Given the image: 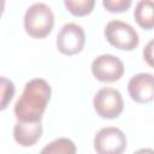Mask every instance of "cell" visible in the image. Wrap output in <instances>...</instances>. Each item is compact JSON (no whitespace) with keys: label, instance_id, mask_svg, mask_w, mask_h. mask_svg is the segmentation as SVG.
<instances>
[{"label":"cell","instance_id":"obj_3","mask_svg":"<svg viewBox=\"0 0 154 154\" xmlns=\"http://www.w3.org/2000/svg\"><path fill=\"white\" fill-rule=\"evenodd\" d=\"M103 34L107 42L120 51H134L140 43L137 31L129 23L123 20L116 19L108 22Z\"/></svg>","mask_w":154,"mask_h":154},{"label":"cell","instance_id":"obj_8","mask_svg":"<svg viewBox=\"0 0 154 154\" xmlns=\"http://www.w3.org/2000/svg\"><path fill=\"white\" fill-rule=\"evenodd\" d=\"M128 93L137 103H149L154 99V77L149 72L134 75L128 83Z\"/></svg>","mask_w":154,"mask_h":154},{"label":"cell","instance_id":"obj_9","mask_svg":"<svg viewBox=\"0 0 154 154\" xmlns=\"http://www.w3.org/2000/svg\"><path fill=\"white\" fill-rule=\"evenodd\" d=\"M43 128L41 122H19L14 124L13 138L22 147L34 146L42 135Z\"/></svg>","mask_w":154,"mask_h":154},{"label":"cell","instance_id":"obj_16","mask_svg":"<svg viewBox=\"0 0 154 154\" xmlns=\"http://www.w3.org/2000/svg\"><path fill=\"white\" fill-rule=\"evenodd\" d=\"M134 154H154L152 148H141L138 150H136Z\"/></svg>","mask_w":154,"mask_h":154},{"label":"cell","instance_id":"obj_10","mask_svg":"<svg viewBox=\"0 0 154 154\" xmlns=\"http://www.w3.org/2000/svg\"><path fill=\"white\" fill-rule=\"evenodd\" d=\"M154 5L150 0H142L136 4L134 17L138 26L144 30H150L154 26Z\"/></svg>","mask_w":154,"mask_h":154},{"label":"cell","instance_id":"obj_17","mask_svg":"<svg viewBox=\"0 0 154 154\" xmlns=\"http://www.w3.org/2000/svg\"><path fill=\"white\" fill-rule=\"evenodd\" d=\"M5 5H6V2H5L4 0H0V17H1V16H2V13H4Z\"/></svg>","mask_w":154,"mask_h":154},{"label":"cell","instance_id":"obj_11","mask_svg":"<svg viewBox=\"0 0 154 154\" xmlns=\"http://www.w3.org/2000/svg\"><path fill=\"white\" fill-rule=\"evenodd\" d=\"M77 148L73 141L66 137H60L53 140L48 144H46L40 154H76Z\"/></svg>","mask_w":154,"mask_h":154},{"label":"cell","instance_id":"obj_4","mask_svg":"<svg viewBox=\"0 0 154 154\" xmlns=\"http://www.w3.org/2000/svg\"><path fill=\"white\" fill-rule=\"evenodd\" d=\"M93 106L99 117L103 119H114L122 114L124 100L118 89L105 87L94 95Z\"/></svg>","mask_w":154,"mask_h":154},{"label":"cell","instance_id":"obj_15","mask_svg":"<svg viewBox=\"0 0 154 154\" xmlns=\"http://www.w3.org/2000/svg\"><path fill=\"white\" fill-rule=\"evenodd\" d=\"M153 41H149L148 45L146 46V48L143 49V58L144 60L148 63L149 66H153V54H152V51H153Z\"/></svg>","mask_w":154,"mask_h":154},{"label":"cell","instance_id":"obj_12","mask_svg":"<svg viewBox=\"0 0 154 154\" xmlns=\"http://www.w3.org/2000/svg\"><path fill=\"white\" fill-rule=\"evenodd\" d=\"M65 7L75 17H84L91 13L95 1L94 0H65Z\"/></svg>","mask_w":154,"mask_h":154},{"label":"cell","instance_id":"obj_14","mask_svg":"<svg viewBox=\"0 0 154 154\" xmlns=\"http://www.w3.org/2000/svg\"><path fill=\"white\" fill-rule=\"evenodd\" d=\"M132 5L131 0H103L102 6L111 13H120L128 11Z\"/></svg>","mask_w":154,"mask_h":154},{"label":"cell","instance_id":"obj_6","mask_svg":"<svg viewBox=\"0 0 154 154\" xmlns=\"http://www.w3.org/2000/svg\"><path fill=\"white\" fill-rule=\"evenodd\" d=\"M126 146L125 134L116 126L102 128L94 137V149L96 154H123Z\"/></svg>","mask_w":154,"mask_h":154},{"label":"cell","instance_id":"obj_13","mask_svg":"<svg viewBox=\"0 0 154 154\" xmlns=\"http://www.w3.org/2000/svg\"><path fill=\"white\" fill-rule=\"evenodd\" d=\"M16 93V87L13 82L6 77L0 76V111L7 108L10 102L12 101Z\"/></svg>","mask_w":154,"mask_h":154},{"label":"cell","instance_id":"obj_2","mask_svg":"<svg viewBox=\"0 0 154 154\" xmlns=\"http://www.w3.org/2000/svg\"><path fill=\"white\" fill-rule=\"evenodd\" d=\"M54 26V14L51 7L43 2H35L24 13L25 32L32 38L47 37Z\"/></svg>","mask_w":154,"mask_h":154},{"label":"cell","instance_id":"obj_7","mask_svg":"<svg viewBox=\"0 0 154 154\" xmlns=\"http://www.w3.org/2000/svg\"><path fill=\"white\" fill-rule=\"evenodd\" d=\"M93 76L103 83H112L122 78L124 73L123 61L112 54H101L91 63Z\"/></svg>","mask_w":154,"mask_h":154},{"label":"cell","instance_id":"obj_1","mask_svg":"<svg viewBox=\"0 0 154 154\" xmlns=\"http://www.w3.org/2000/svg\"><path fill=\"white\" fill-rule=\"evenodd\" d=\"M51 85L42 78L29 81L14 103V116L19 122H41L51 100Z\"/></svg>","mask_w":154,"mask_h":154},{"label":"cell","instance_id":"obj_5","mask_svg":"<svg viewBox=\"0 0 154 154\" xmlns=\"http://www.w3.org/2000/svg\"><path fill=\"white\" fill-rule=\"evenodd\" d=\"M85 45V34L83 28L76 23L64 24L55 40V46L58 51L67 57L76 55L81 53Z\"/></svg>","mask_w":154,"mask_h":154}]
</instances>
